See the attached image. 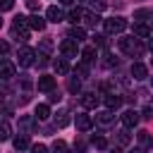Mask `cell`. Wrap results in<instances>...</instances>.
Segmentation results:
<instances>
[{
  "label": "cell",
  "mask_w": 153,
  "mask_h": 153,
  "mask_svg": "<svg viewBox=\"0 0 153 153\" xmlns=\"http://www.w3.org/2000/svg\"><path fill=\"white\" fill-rule=\"evenodd\" d=\"M120 50L122 53H127V55H131V57H141L143 55V45L139 43V38H120Z\"/></svg>",
  "instance_id": "1"
},
{
  "label": "cell",
  "mask_w": 153,
  "mask_h": 153,
  "mask_svg": "<svg viewBox=\"0 0 153 153\" xmlns=\"http://www.w3.org/2000/svg\"><path fill=\"white\" fill-rule=\"evenodd\" d=\"M29 22H26V17H17L14 19V24H12V38H17V41H26L29 38Z\"/></svg>",
  "instance_id": "2"
},
{
  "label": "cell",
  "mask_w": 153,
  "mask_h": 153,
  "mask_svg": "<svg viewBox=\"0 0 153 153\" xmlns=\"http://www.w3.org/2000/svg\"><path fill=\"white\" fill-rule=\"evenodd\" d=\"M60 53H62L65 60L76 57V55H79V45H76V41H74V38H65V41L60 43Z\"/></svg>",
  "instance_id": "3"
},
{
  "label": "cell",
  "mask_w": 153,
  "mask_h": 153,
  "mask_svg": "<svg viewBox=\"0 0 153 153\" xmlns=\"http://www.w3.org/2000/svg\"><path fill=\"white\" fill-rule=\"evenodd\" d=\"M103 26H105L108 33H122V31L127 29V19H122V17H112V19H105Z\"/></svg>",
  "instance_id": "4"
},
{
  "label": "cell",
  "mask_w": 153,
  "mask_h": 153,
  "mask_svg": "<svg viewBox=\"0 0 153 153\" xmlns=\"http://www.w3.org/2000/svg\"><path fill=\"white\" fill-rule=\"evenodd\" d=\"M17 57H19V65L22 67H31L33 65V57H36V50L29 48V45H22L19 53H17Z\"/></svg>",
  "instance_id": "5"
},
{
  "label": "cell",
  "mask_w": 153,
  "mask_h": 153,
  "mask_svg": "<svg viewBox=\"0 0 153 153\" xmlns=\"http://www.w3.org/2000/svg\"><path fill=\"white\" fill-rule=\"evenodd\" d=\"M139 120H141V115H139L136 110H124V112H122V124H124V129H134V127L139 124Z\"/></svg>",
  "instance_id": "6"
},
{
  "label": "cell",
  "mask_w": 153,
  "mask_h": 153,
  "mask_svg": "<svg viewBox=\"0 0 153 153\" xmlns=\"http://www.w3.org/2000/svg\"><path fill=\"white\" fill-rule=\"evenodd\" d=\"M98 103H100V98H98V93H93V91H88V93L81 96V105H84L86 110H96Z\"/></svg>",
  "instance_id": "7"
},
{
  "label": "cell",
  "mask_w": 153,
  "mask_h": 153,
  "mask_svg": "<svg viewBox=\"0 0 153 153\" xmlns=\"http://www.w3.org/2000/svg\"><path fill=\"white\" fill-rule=\"evenodd\" d=\"M45 19H48V22H55V24H57V22H62V19H65V12H62V7H57V5H50V7L45 10Z\"/></svg>",
  "instance_id": "8"
},
{
  "label": "cell",
  "mask_w": 153,
  "mask_h": 153,
  "mask_svg": "<svg viewBox=\"0 0 153 153\" xmlns=\"http://www.w3.org/2000/svg\"><path fill=\"white\" fill-rule=\"evenodd\" d=\"M12 76H14V65H12L10 60H0V79L7 81V79H12Z\"/></svg>",
  "instance_id": "9"
},
{
  "label": "cell",
  "mask_w": 153,
  "mask_h": 153,
  "mask_svg": "<svg viewBox=\"0 0 153 153\" xmlns=\"http://www.w3.org/2000/svg\"><path fill=\"white\" fill-rule=\"evenodd\" d=\"M26 22H29V29H31V31H43V29H45V19L38 17V14L26 17Z\"/></svg>",
  "instance_id": "10"
},
{
  "label": "cell",
  "mask_w": 153,
  "mask_h": 153,
  "mask_svg": "<svg viewBox=\"0 0 153 153\" xmlns=\"http://www.w3.org/2000/svg\"><path fill=\"white\" fill-rule=\"evenodd\" d=\"M131 76H134V79H139V81H141V79H146V76H148L146 65H143V62H134V65H131Z\"/></svg>",
  "instance_id": "11"
},
{
  "label": "cell",
  "mask_w": 153,
  "mask_h": 153,
  "mask_svg": "<svg viewBox=\"0 0 153 153\" xmlns=\"http://www.w3.org/2000/svg\"><path fill=\"white\" fill-rule=\"evenodd\" d=\"M96 57H98V50H96V45H86L84 50H81V60L88 65V62H96Z\"/></svg>",
  "instance_id": "12"
},
{
  "label": "cell",
  "mask_w": 153,
  "mask_h": 153,
  "mask_svg": "<svg viewBox=\"0 0 153 153\" xmlns=\"http://www.w3.org/2000/svg\"><path fill=\"white\" fill-rule=\"evenodd\" d=\"M53 88H55V76H41V79H38V91L50 93Z\"/></svg>",
  "instance_id": "13"
},
{
  "label": "cell",
  "mask_w": 153,
  "mask_h": 153,
  "mask_svg": "<svg viewBox=\"0 0 153 153\" xmlns=\"http://www.w3.org/2000/svg\"><path fill=\"white\" fill-rule=\"evenodd\" d=\"M103 100H105V108H108V110H117V108L122 105V98H120L117 93H108Z\"/></svg>",
  "instance_id": "14"
},
{
  "label": "cell",
  "mask_w": 153,
  "mask_h": 153,
  "mask_svg": "<svg viewBox=\"0 0 153 153\" xmlns=\"http://www.w3.org/2000/svg\"><path fill=\"white\" fill-rule=\"evenodd\" d=\"M91 127H93V120L88 115H76V129L79 131H88Z\"/></svg>",
  "instance_id": "15"
},
{
  "label": "cell",
  "mask_w": 153,
  "mask_h": 153,
  "mask_svg": "<svg viewBox=\"0 0 153 153\" xmlns=\"http://www.w3.org/2000/svg\"><path fill=\"white\" fill-rule=\"evenodd\" d=\"M136 141H139V146L146 151V148H153V136L148 134V131H139L136 134Z\"/></svg>",
  "instance_id": "16"
},
{
  "label": "cell",
  "mask_w": 153,
  "mask_h": 153,
  "mask_svg": "<svg viewBox=\"0 0 153 153\" xmlns=\"http://www.w3.org/2000/svg\"><path fill=\"white\" fill-rule=\"evenodd\" d=\"M69 38H74L76 43H81V41H86V29L84 26H72V31H69Z\"/></svg>",
  "instance_id": "17"
},
{
  "label": "cell",
  "mask_w": 153,
  "mask_h": 153,
  "mask_svg": "<svg viewBox=\"0 0 153 153\" xmlns=\"http://www.w3.org/2000/svg\"><path fill=\"white\" fill-rule=\"evenodd\" d=\"M53 67H55V72H57L60 76H65V74H69V62H67L65 57H60V60H55V62H53Z\"/></svg>",
  "instance_id": "18"
},
{
  "label": "cell",
  "mask_w": 153,
  "mask_h": 153,
  "mask_svg": "<svg viewBox=\"0 0 153 153\" xmlns=\"http://www.w3.org/2000/svg\"><path fill=\"white\" fill-rule=\"evenodd\" d=\"M96 120H98L103 127H108V124H112L115 115H112V110H103V112H98V115H96Z\"/></svg>",
  "instance_id": "19"
},
{
  "label": "cell",
  "mask_w": 153,
  "mask_h": 153,
  "mask_svg": "<svg viewBox=\"0 0 153 153\" xmlns=\"http://www.w3.org/2000/svg\"><path fill=\"white\" fill-rule=\"evenodd\" d=\"M84 12H86V10H81V7H72V10H69V14H67V19H69L72 24H76V22H81V19H84Z\"/></svg>",
  "instance_id": "20"
},
{
  "label": "cell",
  "mask_w": 153,
  "mask_h": 153,
  "mask_svg": "<svg viewBox=\"0 0 153 153\" xmlns=\"http://www.w3.org/2000/svg\"><path fill=\"white\" fill-rule=\"evenodd\" d=\"M36 120H48L50 117V105H45V103H41V105H36Z\"/></svg>",
  "instance_id": "21"
},
{
  "label": "cell",
  "mask_w": 153,
  "mask_h": 153,
  "mask_svg": "<svg viewBox=\"0 0 153 153\" xmlns=\"http://www.w3.org/2000/svg\"><path fill=\"white\" fill-rule=\"evenodd\" d=\"M12 136V127H10V122L7 120H0V141H7Z\"/></svg>",
  "instance_id": "22"
},
{
  "label": "cell",
  "mask_w": 153,
  "mask_h": 153,
  "mask_svg": "<svg viewBox=\"0 0 153 153\" xmlns=\"http://www.w3.org/2000/svg\"><path fill=\"white\" fill-rule=\"evenodd\" d=\"M134 36H136V38H151V29H148L146 24H136V26H134Z\"/></svg>",
  "instance_id": "23"
},
{
  "label": "cell",
  "mask_w": 153,
  "mask_h": 153,
  "mask_svg": "<svg viewBox=\"0 0 153 153\" xmlns=\"http://www.w3.org/2000/svg\"><path fill=\"white\" fill-rule=\"evenodd\" d=\"M67 91H69V93H79V91H81V79L69 76V79H67Z\"/></svg>",
  "instance_id": "24"
},
{
  "label": "cell",
  "mask_w": 153,
  "mask_h": 153,
  "mask_svg": "<svg viewBox=\"0 0 153 153\" xmlns=\"http://www.w3.org/2000/svg\"><path fill=\"white\" fill-rule=\"evenodd\" d=\"M14 148H17V151H26V148H31V143H29V136H26V134L17 136V139H14Z\"/></svg>",
  "instance_id": "25"
},
{
  "label": "cell",
  "mask_w": 153,
  "mask_h": 153,
  "mask_svg": "<svg viewBox=\"0 0 153 153\" xmlns=\"http://www.w3.org/2000/svg\"><path fill=\"white\" fill-rule=\"evenodd\" d=\"M55 124H57V127H67V124H69V112H67V110H60V112L55 115Z\"/></svg>",
  "instance_id": "26"
},
{
  "label": "cell",
  "mask_w": 153,
  "mask_h": 153,
  "mask_svg": "<svg viewBox=\"0 0 153 153\" xmlns=\"http://www.w3.org/2000/svg\"><path fill=\"white\" fill-rule=\"evenodd\" d=\"M98 22H100V17H98L96 12H84V24H86V26H96Z\"/></svg>",
  "instance_id": "27"
},
{
  "label": "cell",
  "mask_w": 153,
  "mask_h": 153,
  "mask_svg": "<svg viewBox=\"0 0 153 153\" xmlns=\"http://www.w3.org/2000/svg\"><path fill=\"white\" fill-rule=\"evenodd\" d=\"M129 141H131V136L127 134V129H122V131H117V143H120V146H127Z\"/></svg>",
  "instance_id": "28"
},
{
  "label": "cell",
  "mask_w": 153,
  "mask_h": 153,
  "mask_svg": "<svg viewBox=\"0 0 153 153\" xmlns=\"http://www.w3.org/2000/svg\"><path fill=\"white\" fill-rule=\"evenodd\" d=\"M93 146H96L98 151H105V148H108V139H105V136H93Z\"/></svg>",
  "instance_id": "29"
},
{
  "label": "cell",
  "mask_w": 153,
  "mask_h": 153,
  "mask_svg": "<svg viewBox=\"0 0 153 153\" xmlns=\"http://www.w3.org/2000/svg\"><path fill=\"white\" fill-rule=\"evenodd\" d=\"M53 151H55V153H69V148H67L65 141H55V143H53Z\"/></svg>",
  "instance_id": "30"
},
{
  "label": "cell",
  "mask_w": 153,
  "mask_h": 153,
  "mask_svg": "<svg viewBox=\"0 0 153 153\" xmlns=\"http://www.w3.org/2000/svg\"><path fill=\"white\" fill-rule=\"evenodd\" d=\"M14 7V0H0V12H10Z\"/></svg>",
  "instance_id": "31"
},
{
  "label": "cell",
  "mask_w": 153,
  "mask_h": 153,
  "mask_svg": "<svg viewBox=\"0 0 153 153\" xmlns=\"http://www.w3.org/2000/svg\"><path fill=\"white\" fill-rule=\"evenodd\" d=\"M76 72H79V76H88V65L86 62H79L76 65Z\"/></svg>",
  "instance_id": "32"
},
{
  "label": "cell",
  "mask_w": 153,
  "mask_h": 153,
  "mask_svg": "<svg viewBox=\"0 0 153 153\" xmlns=\"http://www.w3.org/2000/svg\"><path fill=\"white\" fill-rule=\"evenodd\" d=\"M141 117H146V120H153V105H146V108L141 110Z\"/></svg>",
  "instance_id": "33"
},
{
  "label": "cell",
  "mask_w": 153,
  "mask_h": 153,
  "mask_svg": "<svg viewBox=\"0 0 153 153\" xmlns=\"http://www.w3.org/2000/svg\"><path fill=\"white\" fill-rule=\"evenodd\" d=\"M26 7H29V10H33V12H36V10H38V7H41V0H26Z\"/></svg>",
  "instance_id": "34"
},
{
  "label": "cell",
  "mask_w": 153,
  "mask_h": 153,
  "mask_svg": "<svg viewBox=\"0 0 153 153\" xmlns=\"http://www.w3.org/2000/svg\"><path fill=\"white\" fill-rule=\"evenodd\" d=\"M31 153H48V148L43 143H36V146H31Z\"/></svg>",
  "instance_id": "35"
},
{
  "label": "cell",
  "mask_w": 153,
  "mask_h": 153,
  "mask_svg": "<svg viewBox=\"0 0 153 153\" xmlns=\"http://www.w3.org/2000/svg\"><path fill=\"white\" fill-rule=\"evenodd\" d=\"M148 14H151V12H148V10H139V12H136V14H134V17H136V19H139V22H141V19H146V17H148Z\"/></svg>",
  "instance_id": "36"
},
{
  "label": "cell",
  "mask_w": 153,
  "mask_h": 153,
  "mask_svg": "<svg viewBox=\"0 0 153 153\" xmlns=\"http://www.w3.org/2000/svg\"><path fill=\"white\" fill-rule=\"evenodd\" d=\"M7 50H10V45H7V43H5V41H0V55H5V53H7Z\"/></svg>",
  "instance_id": "37"
},
{
  "label": "cell",
  "mask_w": 153,
  "mask_h": 153,
  "mask_svg": "<svg viewBox=\"0 0 153 153\" xmlns=\"http://www.w3.org/2000/svg\"><path fill=\"white\" fill-rule=\"evenodd\" d=\"M91 2H93V7H98V10L105 7V0H91Z\"/></svg>",
  "instance_id": "38"
},
{
  "label": "cell",
  "mask_w": 153,
  "mask_h": 153,
  "mask_svg": "<svg viewBox=\"0 0 153 153\" xmlns=\"http://www.w3.org/2000/svg\"><path fill=\"white\" fill-rule=\"evenodd\" d=\"M57 100H60V96H57L55 91H50V103H57Z\"/></svg>",
  "instance_id": "39"
},
{
  "label": "cell",
  "mask_w": 153,
  "mask_h": 153,
  "mask_svg": "<svg viewBox=\"0 0 153 153\" xmlns=\"http://www.w3.org/2000/svg\"><path fill=\"white\" fill-rule=\"evenodd\" d=\"M62 2H65V5H72V2H74V0H62Z\"/></svg>",
  "instance_id": "40"
},
{
  "label": "cell",
  "mask_w": 153,
  "mask_h": 153,
  "mask_svg": "<svg viewBox=\"0 0 153 153\" xmlns=\"http://www.w3.org/2000/svg\"><path fill=\"white\" fill-rule=\"evenodd\" d=\"M148 48H151V50H153V38H151V41H148Z\"/></svg>",
  "instance_id": "41"
},
{
  "label": "cell",
  "mask_w": 153,
  "mask_h": 153,
  "mask_svg": "<svg viewBox=\"0 0 153 153\" xmlns=\"http://www.w3.org/2000/svg\"><path fill=\"white\" fill-rule=\"evenodd\" d=\"M136 153H143V148H141V151H136Z\"/></svg>",
  "instance_id": "42"
},
{
  "label": "cell",
  "mask_w": 153,
  "mask_h": 153,
  "mask_svg": "<svg viewBox=\"0 0 153 153\" xmlns=\"http://www.w3.org/2000/svg\"><path fill=\"white\" fill-rule=\"evenodd\" d=\"M115 153H122V151H115Z\"/></svg>",
  "instance_id": "43"
},
{
  "label": "cell",
  "mask_w": 153,
  "mask_h": 153,
  "mask_svg": "<svg viewBox=\"0 0 153 153\" xmlns=\"http://www.w3.org/2000/svg\"><path fill=\"white\" fill-rule=\"evenodd\" d=\"M0 26H2V19H0Z\"/></svg>",
  "instance_id": "44"
}]
</instances>
